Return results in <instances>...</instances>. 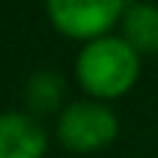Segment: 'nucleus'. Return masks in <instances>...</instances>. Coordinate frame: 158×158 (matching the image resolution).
I'll return each instance as SVG.
<instances>
[{
    "mask_svg": "<svg viewBox=\"0 0 158 158\" xmlns=\"http://www.w3.org/2000/svg\"><path fill=\"white\" fill-rule=\"evenodd\" d=\"M78 81L94 97H119L139 78V53L114 36L89 42L78 56Z\"/></svg>",
    "mask_w": 158,
    "mask_h": 158,
    "instance_id": "nucleus-1",
    "label": "nucleus"
},
{
    "mask_svg": "<svg viewBox=\"0 0 158 158\" xmlns=\"http://www.w3.org/2000/svg\"><path fill=\"white\" fill-rule=\"evenodd\" d=\"M61 97H64L61 75H56L53 69H42V72L31 75V81L25 86V103L33 114H53L61 106Z\"/></svg>",
    "mask_w": 158,
    "mask_h": 158,
    "instance_id": "nucleus-6",
    "label": "nucleus"
},
{
    "mask_svg": "<svg viewBox=\"0 0 158 158\" xmlns=\"http://www.w3.org/2000/svg\"><path fill=\"white\" fill-rule=\"evenodd\" d=\"M125 42L136 53H158V6L128 3L122 14Z\"/></svg>",
    "mask_w": 158,
    "mask_h": 158,
    "instance_id": "nucleus-5",
    "label": "nucleus"
},
{
    "mask_svg": "<svg viewBox=\"0 0 158 158\" xmlns=\"http://www.w3.org/2000/svg\"><path fill=\"white\" fill-rule=\"evenodd\" d=\"M125 14V0H47L50 22L69 39H100Z\"/></svg>",
    "mask_w": 158,
    "mask_h": 158,
    "instance_id": "nucleus-2",
    "label": "nucleus"
},
{
    "mask_svg": "<svg viewBox=\"0 0 158 158\" xmlns=\"http://www.w3.org/2000/svg\"><path fill=\"white\" fill-rule=\"evenodd\" d=\"M117 117L103 103H72L58 117V142L72 153H94L114 142Z\"/></svg>",
    "mask_w": 158,
    "mask_h": 158,
    "instance_id": "nucleus-3",
    "label": "nucleus"
},
{
    "mask_svg": "<svg viewBox=\"0 0 158 158\" xmlns=\"http://www.w3.org/2000/svg\"><path fill=\"white\" fill-rule=\"evenodd\" d=\"M47 150L44 128L19 111L0 114V158H42Z\"/></svg>",
    "mask_w": 158,
    "mask_h": 158,
    "instance_id": "nucleus-4",
    "label": "nucleus"
}]
</instances>
